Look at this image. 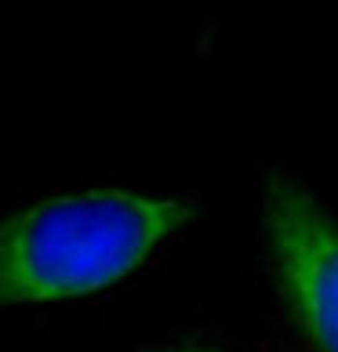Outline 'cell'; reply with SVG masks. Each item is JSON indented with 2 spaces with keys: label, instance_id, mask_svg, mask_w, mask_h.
Masks as SVG:
<instances>
[{
  "label": "cell",
  "instance_id": "1",
  "mask_svg": "<svg viewBox=\"0 0 338 352\" xmlns=\"http://www.w3.org/2000/svg\"><path fill=\"white\" fill-rule=\"evenodd\" d=\"M182 197L91 189L0 218V305L70 302L127 280L189 221Z\"/></svg>",
  "mask_w": 338,
  "mask_h": 352
},
{
  "label": "cell",
  "instance_id": "2",
  "mask_svg": "<svg viewBox=\"0 0 338 352\" xmlns=\"http://www.w3.org/2000/svg\"><path fill=\"white\" fill-rule=\"evenodd\" d=\"M269 283L298 352H338V221L291 178L262 197Z\"/></svg>",
  "mask_w": 338,
  "mask_h": 352
},
{
  "label": "cell",
  "instance_id": "3",
  "mask_svg": "<svg viewBox=\"0 0 338 352\" xmlns=\"http://www.w3.org/2000/svg\"><path fill=\"white\" fill-rule=\"evenodd\" d=\"M164 352H222V349H211V345H182V349H164Z\"/></svg>",
  "mask_w": 338,
  "mask_h": 352
}]
</instances>
